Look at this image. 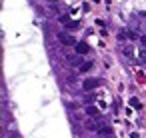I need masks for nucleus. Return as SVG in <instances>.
<instances>
[{
	"instance_id": "nucleus-11",
	"label": "nucleus",
	"mask_w": 146,
	"mask_h": 138,
	"mask_svg": "<svg viewBox=\"0 0 146 138\" xmlns=\"http://www.w3.org/2000/svg\"><path fill=\"white\" fill-rule=\"evenodd\" d=\"M124 54H126V56H132V48L126 46V48H124Z\"/></svg>"
},
{
	"instance_id": "nucleus-9",
	"label": "nucleus",
	"mask_w": 146,
	"mask_h": 138,
	"mask_svg": "<svg viewBox=\"0 0 146 138\" xmlns=\"http://www.w3.org/2000/svg\"><path fill=\"white\" fill-rule=\"evenodd\" d=\"M130 104H132L134 108H140V102H138V98H132V100H130Z\"/></svg>"
},
{
	"instance_id": "nucleus-4",
	"label": "nucleus",
	"mask_w": 146,
	"mask_h": 138,
	"mask_svg": "<svg viewBox=\"0 0 146 138\" xmlns=\"http://www.w3.org/2000/svg\"><path fill=\"white\" fill-rule=\"evenodd\" d=\"M88 50H90L88 44H84V42H78V44H76V52H78V54H86Z\"/></svg>"
},
{
	"instance_id": "nucleus-2",
	"label": "nucleus",
	"mask_w": 146,
	"mask_h": 138,
	"mask_svg": "<svg viewBox=\"0 0 146 138\" xmlns=\"http://www.w3.org/2000/svg\"><path fill=\"white\" fill-rule=\"evenodd\" d=\"M58 40H60V42H64L66 46H72V44H76V40H74L70 34H64V32H60V34H58Z\"/></svg>"
},
{
	"instance_id": "nucleus-5",
	"label": "nucleus",
	"mask_w": 146,
	"mask_h": 138,
	"mask_svg": "<svg viewBox=\"0 0 146 138\" xmlns=\"http://www.w3.org/2000/svg\"><path fill=\"white\" fill-rule=\"evenodd\" d=\"M92 68V62H84V64H80V72H88Z\"/></svg>"
},
{
	"instance_id": "nucleus-3",
	"label": "nucleus",
	"mask_w": 146,
	"mask_h": 138,
	"mask_svg": "<svg viewBox=\"0 0 146 138\" xmlns=\"http://www.w3.org/2000/svg\"><path fill=\"white\" fill-rule=\"evenodd\" d=\"M98 136H112V126H102V128H98Z\"/></svg>"
},
{
	"instance_id": "nucleus-8",
	"label": "nucleus",
	"mask_w": 146,
	"mask_h": 138,
	"mask_svg": "<svg viewBox=\"0 0 146 138\" xmlns=\"http://www.w3.org/2000/svg\"><path fill=\"white\" fill-rule=\"evenodd\" d=\"M80 60H82V58H80ZM80 60H78L76 56H68V62H70V64H80Z\"/></svg>"
},
{
	"instance_id": "nucleus-10",
	"label": "nucleus",
	"mask_w": 146,
	"mask_h": 138,
	"mask_svg": "<svg viewBox=\"0 0 146 138\" xmlns=\"http://www.w3.org/2000/svg\"><path fill=\"white\" fill-rule=\"evenodd\" d=\"M140 60L146 62V48H142V52H140Z\"/></svg>"
},
{
	"instance_id": "nucleus-13",
	"label": "nucleus",
	"mask_w": 146,
	"mask_h": 138,
	"mask_svg": "<svg viewBox=\"0 0 146 138\" xmlns=\"http://www.w3.org/2000/svg\"><path fill=\"white\" fill-rule=\"evenodd\" d=\"M52 2H56V0H52Z\"/></svg>"
},
{
	"instance_id": "nucleus-1",
	"label": "nucleus",
	"mask_w": 146,
	"mask_h": 138,
	"mask_svg": "<svg viewBox=\"0 0 146 138\" xmlns=\"http://www.w3.org/2000/svg\"><path fill=\"white\" fill-rule=\"evenodd\" d=\"M98 84H100V80H96V78H86V80L82 82V90H86V92H90V90H94V88H98Z\"/></svg>"
},
{
	"instance_id": "nucleus-12",
	"label": "nucleus",
	"mask_w": 146,
	"mask_h": 138,
	"mask_svg": "<svg viewBox=\"0 0 146 138\" xmlns=\"http://www.w3.org/2000/svg\"><path fill=\"white\" fill-rule=\"evenodd\" d=\"M140 42H142V48H146V36H142V38H140Z\"/></svg>"
},
{
	"instance_id": "nucleus-6",
	"label": "nucleus",
	"mask_w": 146,
	"mask_h": 138,
	"mask_svg": "<svg viewBox=\"0 0 146 138\" xmlns=\"http://www.w3.org/2000/svg\"><path fill=\"white\" fill-rule=\"evenodd\" d=\"M86 114H88V116H96V114H98V110H96L94 106H86Z\"/></svg>"
},
{
	"instance_id": "nucleus-7",
	"label": "nucleus",
	"mask_w": 146,
	"mask_h": 138,
	"mask_svg": "<svg viewBox=\"0 0 146 138\" xmlns=\"http://www.w3.org/2000/svg\"><path fill=\"white\" fill-rule=\"evenodd\" d=\"M60 22H62V24H72V22H70V18H68L66 14H62V16H60Z\"/></svg>"
}]
</instances>
